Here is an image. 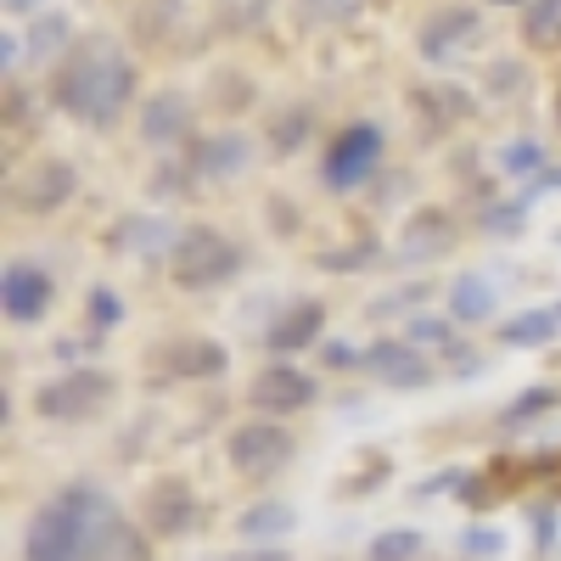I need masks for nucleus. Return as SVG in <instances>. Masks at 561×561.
<instances>
[{
	"instance_id": "nucleus-1",
	"label": "nucleus",
	"mask_w": 561,
	"mask_h": 561,
	"mask_svg": "<svg viewBox=\"0 0 561 561\" xmlns=\"http://www.w3.org/2000/svg\"><path fill=\"white\" fill-rule=\"evenodd\" d=\"M129 102H135V62L113 39H84L68 57V68L57 73V107L73 113L79 124L113 129Z\"/></svg>"
},
{
	"instance_id": "nucleus-2",
	"label": "nucleus",
	"mask_w": 561,
	"mask_h": 561,
	"mask_svg": "<svg viewBox=\"0 0 561 561\" xmlns=\"http://www.w3.org/2000/svg\"><path fill=\"white\" fill-rule=\"evenodd\" d=\"M113 500L96 483H68L51 505L34 511L28 539H23V561H84L90 550V528Z\"/></svg>"
},
{
	"instance_id": "nucleus-3",
	"label": "nucleus",
	"mask_w": 561,
	"mask_h": 561,
	"mask_svg": "<svg viewBox=\"0 0 561 561\" xmlns=\"http://www.w3.org/2000/svg\"><path fill=\"white\" fill-rule=\"evenodd\" d=\"M237 270H242L237 242H225L219 230H208V225L180 230V242L169 248V275H174V287H185V293L219 287V280H230Z\"/></svg>"
},
{
	"instance_id": "nucleus-4",
	"label": "nucleus",
	"mask_w": 561,
	"mask_h": 561,
	"mask_svg": "<svg viewBox=\"0 0 561 561\" xmlns=\"http://www.w3.org/2000/svg\"><path fill=\"white\" fill-rule=\"evenodd\" d=\"M107 399H113V377H107V370L79 365V370H68V377L45 382V388L34 393V410H39L45 421H84V415H96Z\"/></svg>"
},
{
	"instance_id": "nucleus-5",
	"label": "nucleus",
	"mask_w": 561,
	"mask_h": 561,
	"mask_svg": "<svg viewBox=\"0 0 561 561\" xmlns=\"http://www.w3.org/2000/svg\"><path fill=\"white\" fill-rule=\"evenodd\" d=\"M225 455H230V466H237L242 478H270V472H280V466L293 460V433L280 427V421L259 415V421H248V427L230 433Z\"/></svg>"
},
{
	"instance_id": "nucleus-6",
	"label": "nucleus",
	"mask_w": 561,
	"mask_h": 561,
	"mask_svg": "<svg viewBox=\"0 0 561 561\" xmlns=\"http://www.w3.org/2000/svg\"><path fill=\"white\" fill-rule=\"evenodd\" d=\"M377 158H382V129L377 124H348L332 140V152H325V185H332V192H354L359 180H370Z\"/></svg>"
},
{
	"instance_id": "nucleus-7",
	"label": "nucleus",
	"mask_w": 561,
	"mask_h": 561,
	"mask_svg": "<svg viewBox=\"0 0 561 561\" xmlns=\"http://www.w3.org/2000/svg\"><path fill=\"white\" fill-rule=\"evenodd\" d=\"M314 377H309V370H298V365H264L259 370V377H253V388H248V404L259 410V415H298V410H309L314 404Z\"/></svg>"
},
{
	"instance_id": "nucleus-8",
	"label": "nucleus",
	"mask_w": 561,
	"mask_h": 561,
	"mask_svg": "<svg viewBox=\"0 0 561 561\" xmlns=\"http://www.w3.org/2000/svg\"><path fill=\"white\" fill-rule=\"evenodd\" d=\"M51 275H45L39 264H28V259H12L7 264V275H0V309H7V320H18V325H28V320H39L45 309H51Z\"/></svg>"
},
{
	"instance_id": "nucleus-9",
	"label": "nucleus",
	"mask_w": 561,
	"mask_h": 561,
	"mask_svg": "<svg viewBox=\"0 0 561 561\" xmlns=\"http://www.w3.org/2000/svg\"><path fill=\"white\" fill-rule=\"evenodd\" d=\"M365 370H370V377H382L388 388H427V382H433V365L421 359V348L404 343V337L370 343V348H365Z\"/></svg>"
},
{
	"instance_id": "nucleus-10",
	"label": "nucleus",
	"mask_w": 561,
	"mask_h": 561,
	"mask_svg": "<svg viewBox=\"0 0 561 561\" xmlns=\"http://www.w3.org/2000/svg\"><path fill=\"white\" fill-rule=\"evenodd\" d=\"M68 197H73V169H68L62 158L34 163V169H28V180H18V185H12V203H18L23 214H51V208H62Z\"/></svg>"
},
{
	"instance_id": "nucleus-11",
	"label": "nucleus",
	"mask_w": 561,
	"mask_h": 561,
	"mask_svg": "<svg viewBox=\"0 0 561 561\" xmlns=\"http://www.w3.org/2000/svg\"><path fill=\"white\" fill-rule=\"evenodd\" d=\"M84 561H152V550H147V539H140V534L118 517V511L107 505L102 517H96V528H90Z\"/></svg>"
},
{
	"instance_id": "nucleus-12",
	"label": "nucleus",
	"mask_w": 561,
	"mask_h": 561,
	"mask_svg": "<svg viewBox=\"0 0 561 561\" xmlns=\"http://www.w3.org/2000/svg\"><path fill=\"white\" fill-rule=\"evenodd\" d=\"M185 124H192V107H185L180 90H158V96H147V107H140V140H147V147H169V140L185 135Z\"/></svg>"
},
{
	"instance_id": "nucleus-13",
	"label": "nucleus",
	"mask_w": 561,
	"mask_h": 561,
	"mask_svg": "<svg viewBox=\"0 0 561 561\" xmlns=\"http://www.w3.org/2000/svg\"><path fill=\"white\" fill-rule=\"evenodd\" d=\"M147 517H152V534H180V528H192V517H197V500H192V489L185 483H158L152 494H147Z\"/></svg>"
},
{
	"instance_id": "nucleus-14",
	"label": "nucleus",
	"mask_w": 561,
	"mask_h": 561,
	"mask_svg": "<svg viewBox=\"0 0 561 561\" xmlns=\"http://www.w3.org/2000/svg\"><path fill=\"white\" fill-rule=\"evenodd\" d=\"M320 325H325V309L320 304H298V309H287V320L264 332V348L270 354H298V348H309L320 337Z\"/></svg>"
},
{
	"instance_id": "nucleus-15",
	"label": "nucleus",
	"mask_w": 561,
	"mask_h": 561,
	"mask_svg": "<svg viewBox=\"0 0 561 561\" xmlns=\"http://www.w3.org/2000/svg\"><path fill=\"white\" fill-rule=\"evenodd\" d=\"M449 320H455V325L494 320V287H489L478 270H466V275L449 280Z\"/></svg>"
},
{
	"instance_id": "nucleus-16",
	"label": "nucleus",
	"mask_w": 561,
	"mask_h": 561,
	"mask_svg": "<svg viewBox=\"0 0 561 561\" xmlns=\"http://www.w3.org/2000/svg\"><path fill=\"white\" fill-rule=\"evenodd\" d=\"M298 528V511L287 505V500H259L253 511H242V523H237V534L248 539V545H270V539H287Z\"/></svg>"
},
{
	"instance_id": "nucleus-17",
	"label": "nucleus",
	"mask_w": 561,
	"mask_h": 561,
	"mask_svg": "<svg viewBox=\"0 0 561 561\" xmlns=\"http://www.w3.org/2000/svg\"><path fill=\"white\" fill-rule=\"evenodd\" d=\"M561 332V309H528V314H511V320H500V343L505 348H539V343H550Z\"/></svg>"
},
{
	"instance_id": "nucleus-18",
	"label": "nucleus",
	"mask_w": 561,
	"mask_h": 561,
	"mask_svg": "<svg viewBox=\"0 0 561 561\" xmlns=\"http://www.w3.org/2000/svg\"><path fill=\"white\" fill-rule=\"evenodd\" d=\"M242 163H248V140L242 135H214V140H203V152H197V174H208V180L237 174Z\"/></svg>"
},
{
	"instance_id": "nucleus-19",
	"label": "nucleus",
	"mask_w": 561,
	"mask_h": 561,
	"mask_svg": "<svg viewBox=\"0 0 561 561\" xmlns=\"http://www.w3.org/2000/svg\"><path fill=\"white\" fill-rule=\"evenodd\" d=\"M174 370H180V377H219V370H225V348L214 337H185V343H174Z\"/></svg>"
},
{
	"instance_id": "nucleus-20",
	"label": "nucleus",
	"mask_w": 561,
	"mask_h": 561,
	"mask_svg": "<svg viewBox=\"0 0 561 561\" xmlns=\"http://www.w3.org/2000/svg\"><path fill=\"white\" fill-rule=\"evenodd\" d=\"M472 23H478V12H438L427 28H421V51L438 62L444 51H455V39H460V34H472Z\"/></svg>"
},
{
	"instance_id": "nucleus-21",
	"label": "nucleus",
	"mask_w": 561,
	"mask_h": 561,
	"mask_svg": "<svg viewBox=\"0 0 561 561\" xmlns=\"http://www.w3.org/2000/svg\"><path fill=\"white\" fill-rule=\"evenodd\" d=\"M415 556H421V534L415 528H388L365 550V561H415Z\"/></svg>"
},
{
	"instance_id": "nucleus-22",
	"label": "nucleus",
	"mask_w": 561,
	"mask_h": 561,
	"mask_svg": "<svg viewBox=\"0 0 561 561\" xmlns=\"http://www.w3.org/2000/svg\"><path fill=\"white\" fill-rule=\"evenodd\" d=\"M556 399H561L556 388H528V393H517V399H511V410H500V421H505V427H517V421H534V415H545Z\"/></svg>"
},
{
	"instance_id": "nucleus-23",
	"label": "nucleus",
	"mask_w": 561,
	"mask_h": 561,
	"mask_svg": "<svg viewBox=\"0 0 561 561\" xmlns=\"http://www.w3.org/2000/svg\"><path fill=\"white\" fill-rule=\"evenodd\" d=\"M561 34V0H534V12H528V39L550 45Z\"/></svg>"
},
{
	"instance_id": "nucleus-24",
	"label": "nucleus",
	"mask_w": 561,
	"mask_h": 561,
	"mask_svg": "<svg viewBox=\"0 0 561 561\" xmlns=\"http://www.w3.org/2000/svg\"><path fill=\"white\" fill-rule=\"evenodd\" d=\"M62 39H68V18H62V12H51V18H39V23H34L28 51H34V57H45V51H57Z\"/></svg>"
},
{
	"instance_id": "nucleus-25",
	"label": "nucleus",
	"mask_w": 561,
	"mask_h": 561,
	"mask_svg": "<svg viewBox=\"0 0 561 561\" xmlns=\"http://www.w3.org/2000/svg\"><path fill=\"white\" fill-rule=\"evenodd\" d=\"M449 337H455V320H444V314H415L404 332V343H449Z\"/></svg>"
},
{
	"instance_id": "nucleus-26",
	"label": "nucleus",
	"mask_w": 561,
	"mask_h": 561,
	"mask_svg": "<svg viewBox=\"0 0 561 561\" xmlns=\"http://www.w3.org/2000/svg\"><path fill=\"white\" fill-rule=\"evenodd\" d=\"M545 163V152L534 147V140H523V147H505L500 152V169H511V174H528V169H539Z\"/></svg>"
},
{
	"instance_id": "nucleus-27",
	"label": "nucleus",
	"mask_w": 561,
	"mask_h": 561,
	"mask_svg": "<svg viewBox=\"0 0 561 561\" xmlns=\"http://www.w3.org/2000/svg\"><path fill=\"white\" fill-rule=\"evenodd\" d=\"M118 314H124V304L107 287H90V320H96L102 332H107V325H118Z\"/></svg>"
},
{
	"instance_id": "nucleus-28",
	"label": "nucleus",
	"mask_w": 561,
	"mask_h": 561,
	"mask_svg": "<svg viewBox=\"0 0 561 561\" xmlns=\"http://www.w3.org/2000/svg\"><path fill=\"white\" fill-rule=\"evenodd\" d=\"M500 528H466V556H500Z\"/></svg>"
},
{
	"instance_id": "nucleus-29",
	"label": "nucleus",
	"mask_w": 561,
	"mask_h": 561,
	"mask_svg": "<svg viewBox=\"0 0 561 561\" xmlns=\"http://www.w3.org/2000/svg\"><path fill=\"white\" fill-rule=\"evenodd\" d=\"M523 208H528V203L494 208V214H489V230H500V237H517V230H523V225H517V219H523Z\"/></svg>"
},
{
	"instance_id": "nucleus-30",
	"label": "nucleus",
	"mask_w": 561,
	"mask_h": 561,
	"mask_svg": "<svg viewBox=\"0 0 561 561\" xmlns=\"http://www.w3.org/2000/svg\"><path fill=\"white\" fill-rule=\"evenodd\" d=\"M325 365H332V370H354V365H365V354H354L348 343H325Z\"/></svg>"
},
{
	"instance_id": "nucleus-31",
	"label": "nucleus",
	"mask_w": 561,
	"mask_h": 561,
	"mask_svg": "<svg viewBox=\"0 0 561 561\" xmlns=\"http://www.w3.org/2000/svg\"><path fill=\"white\" fill-rule=\"evenodd\" d=\"M219 561H293V556H287V550H270V545H264V550H237V556H219Z\"/></svg>"
},
{
	"instance_id": "nucleus-32",
	"label": "nucleus",
	"mask_w": 561,
	"mask_h": 561,
	"mask_svg": "<svg viewBox=\"0 0 561 561\" xmlns=\"http://www.w3.org/2000/svg\"><path fill=\"white\" fill-rule=\"evenodd\" d=\"M18 45H23V39H12V34H0V68H12V62H18Z\"/></svg>"
},
{
	"instance_id": "nucleus-33",
	"label": "nucleus",
	"mask_w": 561,
	"mask_h": 561,
	"mask_svg": "<svg viewBox=\"0 0 561 561\" xmlns=\"http://www.w3.org/2000/svg\"><path fill=\"white\" fill-rule=\"evenodd\" d=\"M39 0H7V12H34Z\"/></svg>"
},
{
	"instance_id": "nucleus-34",
	"label": "nucleus",
	"mask_w": 561,
	"mask_h": 561,
	"mask_svg": "<svg viewBox=\"0 0 561 561\" xmlns=\"http://www.w3.org/2000/svg\"><path fill=\"white\" fill-rule=\"evenodd\" d=\"M494 7H523V0H494Z\"/></svg>"
}]
</instances>
